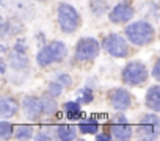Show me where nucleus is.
Instances as JSON below:
<instances>
[{"label":"nucleus","instance_id":"obj_10","mask_svg":"<svg viewBox=\"0 0 160 141\" xmlns=\"http://www.w3.org/2000/svg\"><path fill=\"white\" fill-rule=\"evenodd\" d=\"M22 110L25 116L30 121H38V118L42 114V104L41 99H36L33 96H25L22 99Z\"/></svg>","mask_w":160,"mask_h":141},{"label":"nucleus","instance_id":"obj_16","mask_svg":"<svg viewBox=\"0 0 160 141\" xmlns=\"http://www.w3.org/2000/svg\"><path fill=\"white\" fill-rule=\"evenodd\" d=\"M80 105H82V104H80L78 100L66 102V104L63 105V110H64V113H66V118H68V119H72V121L82 118V107H80Z\"/></svg>","mask_w":160,"mask_h":141},{"label":"nucleus","instance_id":"obj_7","mask_svg":"<svg viewBox=\"0 0 160 141\" xmlns=\"http://www.w3.org/2000/svg\"><path fill=\"white\" fill-rule=\"evenodd\" d=\"M101 44L94 38H82L75 46V58L78 61H93L99 56Z\"/></svg>","mask_w":160,"mask_h":141},{"label":"nucleus","instance_id":"obj_29","mask_svg":"<svg viewBox=\"0 0 160 141\" xmlns=\"http://www.w3.org/2000/svg\"><path fill=\"white\" fill-rule=\"evenodd\" d=\"M112 138H113L112 132H110V133H98V135H96V139H98V141H110Z\"/></svg>","mask_w":160,"mask_h":141},{"label":"nucleus","instance_id":"obj_9","mask_svg":"<svg viewBox=\"0 0 160 141\" xmlns=\"http://www.w3.org/2000/svg\"><path fill=\"white\" fill-rule=\"evenodd\" d=\"M110 102L112 107L118 111H126L132 107V96L124 88H115L110 91Z\"/></svg>","mask_w":160,"mask_h":141},{"label":"nucleus","instance_id":"obj_19","mask_svg":"<svg viewBox=\"0 0 160 141\" xmlns=\"http://www.w3.org/2000/svg\"><path fill=\"white\" fill-rule=\"evenodd\" d=\"M98 130H99V122L93 118L78 122V132L83 135H94V133H98Z\"/></svg>","mask_w":160,"mask_h":141},{"label":"nucleus","instance_id":"obj_31","mask_svg":"<svg viewBox=\"0 0 160 141\" xmlns=\"http://www.w3.org/2000/svg\"><path fill=\"white\" fill-rule=\"evenodd\" d=\"M116 122H127V118H126L124 114H118V118H116Z\"/></svg>","mask_w":160,"mask_h":141},{"label":"nucleus","instance_id":"obj_13","mask_svg":"<svg viewBox=\"0 0 160 141\" xmlns=\"http://www.w3.org/2000/svg\"><path fill=\"white\" fill-rule=\"evenodd\" d=\"M112 135L116 138V139H121V141H126V139H130L132 138V127L129 125V122H115L110 129Z\"/></svg>","mask_w":160,"mask_h":141},{"label":"nucleus","instance_id":"obj_11","mask_svg":"<svg viewBox=\"0 0 160 141\" xmlns=\"http://www.w3.org/2000/svg\"><path fill=\"white\" fill-rule=\"evenodd\" d=\"M144 102H146V107L149 110H152L155 113L160 111V85H154L146 91Z\"/></svg>","mask_w":160,"mask_h":141},{"label":"nucleus","instance_id":"obj_5","mask_svg":"<svg viewBox=\"0 0 160 141\" xmlns=\"http://www.w3.org/2000/svg\"><path fill=\"white\" fill-rule=\"evenodd\" d=\"M102 47L110 56H115V58H126L129 55V44L126 38H122L118 33L107 35L102 41Z\"/></svg>","mask_w":160,"mask_h":141},{"label":"nucleus","instance_id":"obj_3","mask_svg":"<svg viewBox=\"0 0 160 141\" xmlns=\"http://www.w3.org/2000/svg\"><path fill=\"white\" fill-rule=\"evenodd\" d=\"M121 77H122L124 83H127L130 86H140L148 80L149 72H148V67L141 61H130L122 67Z\"/></svg>","mask_w":160,"mask_h":141},{"label":"nucleus","instance_id":"obj_25","mask_svg":"<svg viewBox=\"0 0 160 141\" xmlns=\"http://www.w3.org/2000/svg\"><path fill=\"white\" fill-rule=\"evenodd\" d=\"M57 80H58L64 88H69V86L72 85V77H71L69 74H63V72H61V74L57 75Z\"/></svg>","mask_w":160,"mask_h":141},{"label":"nucleus","instance_id":"obj_32","mask_svg":"<svg viewBox=\"0 0 160 141\" xmlns=\"http://www.w3.org/2000/svg\"><path fill=\"white\" fill-rule=\"evenodd\" d=\"M38 2H44V0H38Z\"/></svg>","mask_w":160,"mask_h":141},{"label":"nucleus","instance_id":"obj_28","mask_svg":"<svg viewBox=\"0 0 160 141\" xmlns=\"http://www.w3.org/2000/svg\"><path fill=\"white\" fill-rule=\"evenodd\" d=\"M35 139H36V141H50V139H52V136H50L49 133H44V132H38V135L35 136Z\"/></svg>","mask_w":160,"mask_h":141},{"label":"nucleus","instance_id":"obj_15","mask_svg":"<svg viewBox=\"0 0 160 141\" xmlns=\"http://www.w3.org/2000/svg\"><path fill=\"white\" fill-rule=\"evenodd\" d=\"M77 130H78V125H66V124H61L57 127V138L61 139V141H71V139H75L77 138Z\"/></svg>","mask_w":160,"mask_h":141},{"label":"nucleus","instance_id":"obj_2","mask_svg":"<svg viewBox=\"0 0 160 141\" xmlns=\"http://www.w3.org/2000/svg\"><path fill=\"white\" fill-rule=\"evenodd\" d=\"M68 55V47L64 42L61 41H53L47 46H44L38 55H36V61L41 67H46V66H50L53 63H60L66 58Z\"/></svg>","mask_w":160,"mask_h":141},{"label":"nucleus","instance_id":"obj_26","mask_svg":"<svg viewBox=\"0 0 160 141\" xmlns=\"http://www.w3.org/2000/svg\"><path fill=\"white\" fill-rule=\"evenodd\" d=\"M14 50L21 53H27V41L25 39H18L14 44Z\"/></svg>","mask_w":160,"mask_h":141},{"label":"nucleus","instance_id":"obj_17","mask_svg":"<svg viewBox=\"0 0 160 141\" xmlns=\"http://www.w3.org/2000/svg\"><path fill=\"white\" fill-rule=\"evenodd\" d=\"M10 64L16 70H24V69L28 67V58H27L25 53L14 50V53H11V56H10Z\"/></svg>","mask_w":160,"mask_h":141},{"label":"nucleus","instance_id":"obj_14","mask_svg":"<svg viewBox=\"0 0 160 141\" xmlns=\"http://www.w3.org/2000/svg\"><path fill=\"white\" fill-rule=\"evenodd\" d=\"M19 105L13 97H2L0 99V114L2 118H11L18 113Z\"/></svg>","mask_w":160,"mask_h":141},{"label":"nucleus","instance_id":"obj_20","mask_svg":"<svg viewBox=\"0 0 160 141\" xmlns=\"http://www.w3.org/2000/svg\"><path fill=\"white\" fill-rule=\"evenodd\" d=\"M14 138L16 139H30L33 138V129L25 124H19L14 130Z\"/></svg>","mask_w":160,"mask_h":141},{"label":"nucleus","instance_id":"obj_24","mask_svg":"<svg viewBox=\"0 0 160 141\" xmlns=\"http://www.w3.org/2000/svg\"><path fill=\"white\" fill-rule=\"evenodd\" d=\"M63 85L57 80V82H50L49 83V86H47V91H49V94H52L53 97H58L61 93H63Z\"/></svg>","mask_w":160,"mask_h":141},{"label":"nucleus","instance_id":"obj_4","mask_svg":"<svg viewBox=\"0 0 160 141\" xmlns=\"http://www.w3.org/2000/svg\"><path fill=\"white\" fill-rule=\"evenodd\" d=\"M57 17H58V25L61 32L64 33H74L80 24V16L78 11L69 5V3H60L57 10Z\"/></svg>","mask_w":160,"mask_h":141},{"label":"nucleus","instance_id":"obj_30","mask_svg":"<svg viewBox=\"0 0 160 141\" xmlns=\"http://www.w3.org/2000/svg\"><path fill=\"white\" fill-rule=\"evenodd\" d=\"M5 72H7V61L2 58V61H0V74L3 75Z\"/></svg>","mask_w":160,"mask_h":141},{"label":"nucleus","instance_id":"obj_6","mask_svg":"<svg viewBox=\"0 0 160 141\" xmlns=\"http://www.w3.org/2000/svg\"><path fill=\"white\" fill-rule=\"evenodd\" d=\"M137 129L143 139H157L160 136V118L155 113H146L140 119Z\"/></svg>","mask_w":160,"mask_h":141},{"label":"nucleus","instance_id":"obj_21","mask_svg":"<svg viewBox=\"0 0 160 141\" xmlns=\"http://www.w3.org/2000/svg\"><path fill=\"white\" fill-rule=\"evenodd\" d=\"M93 99H94V96H93V90L91 88H88V85L85 86V88H82V90H78L77 91V100L80 102V104H91L93 102Z\"/></svg>","mask_w":160,"mask_h":141},{"label":"nucleus","instance_id":"obj_23","mask_svg":"<svg viewBox=\"0 0 160 141\" xmlns=\"http://www.w3.org/2000/svg\"><path fill=\"white\" fill-rule=\"evenodd\" d=\"M11 133H13V125L8 121H2V122H0V138L7 139Z\"/></svg>","mask_w":160,"mask_h":141},{"label":"nucleus","instance_id":"obj_18","mask_svg":"<svg viewBox=\"0 0 160 141\" xmlns=\"http://www.w3.org/2000/svg\"><path fill=\"white\" fill-rule=\"evenodd\" d=\"M41 104H42V114H46V116L55 114L57 110H58V104H57V100H55V97L52 94L42 96L41 97Z\"/></svg>","mask_w":160,"mask_h":141},{"label":"nucleus","instance_id":"obj_27","mask_svg":"<svg viewBox=\"0 0 160 141\" xmlns=\"http://www.w3.org/2000/svg\"><path fill=\"white\" fill-rule=\"evenodd\" d=\"M152 77L157 80V82H160V58L154 63V66H152Z\"/></svg>","mask_w":160,"mask_h":141},{"label":"nucleus","instance_id":"obj_8","mask_svg":"<svg viewBox=\"0 0 160 141\" xmlns=\"http://www.w3.org/2000/svg\"><path fill=\"white\" fill-rule=\"evenodd\" d=\"M133 14H135V11L130 7V3L121 2V3L113 7V10L108 14V19H110L112 24H126L133 17Z\"/></svg>","mask_w":160,"mask_h":141},{"label":"nucleus","instance_id":"obj_22","mask_svg":"<svg viewBox=\"0 0 160 141\" xmlns=\"http://www.w3.org/2000/svg\"><path fill=\"white\" fill-rule=\"evenodd\" d=\"M91 7V11H93V14L94 16H102L104 13H105V10H107V7H105V2L104 0H91V3H90Z\"/></svg>","mask_w":160,"mask_h":141},{"label":"nucleus","instance_id":"obj_1","mask_svg":"<svg viewBox=\"0 0 160 141\" xmlns=\"http://www.w3.org/2000/svg\"><path fill=\"white\" fill-rule=\"evenodd\" d=\"M126 38L133 46H146L154 39V27L146 21H135L126 27Z\"/></svg>","mask_w":160,"mask_h":141},{"label":"nucleus","instance_id":"obj_12","mask_svg":"<svg viewBox=\"0 0 160 141\" xmlns=\"http://www.w3.org/2000/svg\"><path fill=\"white\" fill-rule=\"evenodd\" d=\"M16 16L22 17V19H30L33 14L32 5L25 0H11V8H10Z\"/></svg>","mask_w":160,"mask_h":141}]
</instances>
